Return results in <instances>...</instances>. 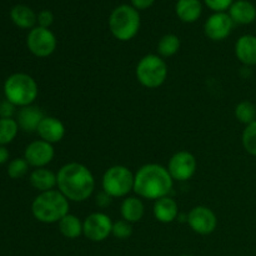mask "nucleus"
I'll return each instance as SVG.
<instances>
[{"instance_id":"nucleus-23","label":"nucleus","mask_w":256,"mask_h":256,"mask_svg":"<svg viewBox=\"0 0 256 256\" xmlns=\"http://www.w3.org/2000/svg\"><path fill=\"white\" fill-rule=\"evenodd\" d=\"M59 232L66 239L74 240L82 235V222L74 214H66L59 222Z\"/></svg>"},{"instance_id":"nucleus-22","label":"nucleus","mask_w":256,"mask_h":256,"mask_svg":"<svg viewBox=\"0 0 256 256\" xmlns=\"http://www.w3.org/2000/svg\"><path fill=\"white\" fill-rule=\"evenodd\" d=\"M10 18L12 22L22 29H32L38 22V15L26 5H15L10 12Z\"/></svg>"},{"instance_id":"nucleus-4","label":"nucleus","mask_w":256,"mask_h":256,"mask_svg":"<svg viewBox=\"0 0 256 256\" xmlns=\"http://www.w3.org/2000/svg\"><path fill=\"white\" fill-rule=\"evenodd\" d=\"M140 14L134 6L128 4L119 5L109 16V30L119 42H129L139 32Z\"/></svg>"},{"instance_id":"nucleus-13","label":"nucleus","mask_w":256,"mask_h":256,"mask_svg":"<svg viewBox=\"0 0 256 256\" xmlns=\"http://www.w3.org/2000/svg\"><path fill=\"white\" fill-rule=\"evenodd\" d=\"M55 156V150L52 144L44 140H35L30 142L24 152V159L28 164L34 168H44L52 162Z\"/></svg>"},{"instance_id":"nucleus-7","label":"nucleus","mask_w":256,"mask_h":256,"mask_svg":"<svg viewBox=\"0 0 256 256\" xmlns=\"http://www.w3.org/2000/svg\"><path fill=\"white\" fill-rule=\"evenodd\" d=\"M135 174L124 165H114L102 175V192L112 198H125L134 190Z\"/></svg>"},{"instance_id":"nucleus-11","label":"nucleus","mask_w":256,"mask_h":256,"mask_svg":"<svg viewBox=\"0 0 256 256\" xmlns=\"http://www.w3.org/2000/svg\"><path fill=\"white\" fill-rule=\"evenodd\" d=\"M186 219L192 232L199 235H210L218 226V218L215 212L204 205L192 208Z\"/></svg>"},{"instance_id":"nucleus-3","label":"nucleus","mask_w":256,"mask_h":256,"mask_svg":"<svg viewBox=\"0 0 256 256\" xmlns=\"http://www.w3.org/2000/svg\"><path fill=\"white\" fill-rule=\"evenodd\" d=\"M32 212L42 224H55L69 214V200L59 190L40 192L32 202Z\"/></svg>"},{"instance_id":"nucleus-35","label":"nucleus","mask_w":256,"mask_h":256,"mask_svg":"<svg viewBox=\"0 0 256 256\" xmlns=\"http://www.w3.org/2000/svg\"><path fill=\"white\" fill-rule=\"evenodd\" d=\"M9 159V152L4 145H0V165L4 164Z\"/></svg>"},{"instance_id":"nucleus-32","label":"nucleus","mask_w":256,"mask_h":256,"mask_svg":"<svg viewBox=\"0 0 256 256\" xmlns=\"http://www.w3.org/2000/svg\"><path fill=\"white\" fill-rule=\"evenodd\" d=\"M15 112V105L10 102H0V119H12V114Z\"/></svg>"},{"instance_id":"nucleus-25","label":"nucleus","mask_w":256,"mask_h":256,"mask_svg":"<svg viewBox=\"0 0 256 256\" xmlns=\"http://www.w3.org/2000/svg\"><path fill=\"white\" fill-rule=\"evenodd\" d=\"M234 114L238 122L246 126V125L252 124L256 120V105L252 104V102H248V100L240 102L235 106Z\"/></svg>"},{"instance_id":"nucleus-30","label":"nucleus","mask_w":256,"mask_h":256,"mask_svg":"<svg viewBox=\"0 0 256 256\" xmlns=\"http://www.w3.org/2000/svg\"><path fill=\"white\" fill-rule=\"evenodd\" d=\"M205 5L215 12H225V10L230 9L234 0H204Z\"/></svg>"},{"instance_id":"nucleus-16","label":"nucleus","mask_w":256,"mask_h":256,"mask_svg":"<svg viewBox=\"0 0 256 256\" xmlns=\"http://www.w3.org/2000/svg\"><path fill=\"white\" fill-rule=\"evenodd\" d=\"M234 24L249 25L256 19V6L249 0H236L229 9Z\"/></svg>"},{"instance_id":"nucleus-19","label":"nucleus","mask_w":256,"mask_h":256,"mask_svg":"<svg viewBox=\"0 0 256 256\" xmlns=\"http://www.w3.org/2000/svg\"><path fill=\"white\" fill-rule=\"evenodd\" d=\"M175 12L182 22H195L202 12V4L200 0H178Z\"/></svg>"},{"instance_id":"nucleus-34","label":"nucleus","mask_w":256,"mask_h":256,"mask_svg":"<svg viewBox=\"0 0 256 256\" xmlns=\"http://www.w3.org/2000/svg\"><path fill=\"white\" fill-rule=\"evenodd\" d=\"M154 2L155 0H132V6H134L139 12V10L149 9Z\"/></svg>"},{"instance_id":"nucleus-6","label":"nucleus","mask_w":256,"mask_h":256,"mask_svg":"<svg viewBox=\"0 0 256 256\" xmlns=\"http://www.w3.org/2000/svg\"><path fill=\"white\" fill-rule=\"evenodd\" d=\"M136 79L148 89L162 86L168 78V65L162 56L148 54L139 60L135 69Z\"/></svg>"},{"instance_id":"nucleus-8","label":"nucleus","mask_w":256,"mask_h":256,"mask_svg":"<svg viewBox=\"0 0 256 256\" xmlns=\"http://www.w3.org/2000/svg\"><path fill=\"white\" fill-rule=\"evenodd\" d=\"M28 49L38 58H48L56 49V36L46 28L35 26L29 32L26 38Z\"/></svg>"},{"instance_id":"nucleus-15","label":"nucleus","mask_w":256,"mask_h":256,"mask_svg":"<svg viewBox=\"0 0 256 256\" xmlns=\"http://www.w3.org/2000/svg\"><path fill=\"white\" fill-rule=\"evenodd\" d=\"M235 55L236 59L245 66L256 65V36L245 34L235 42Z\"/></svg>"},{"instance_id":"nucleus-18","label":"nucleus","mask_w":256,"mask_h":256,"mask_svg":"<svg viewBox=\"0 0 256 256\" xmlns=\"http://www.w3.org/2000/svg\"><path fill=\"white\" fill-rule=\"evenodd\" d=\"M152 212H154L155 219L159 222L170 224L179 215V206L174 199H172L170 196H164L162 199L155 200Z\"/></svg>"},{"instance_id":"nucleus-28","label":"nucleus","mask_w":256,"mask_h":256,"mask_svg":"<svg viewBox=\"0 0 256 256\" xmlns=\"http://www.w3.org/2000/svg\"><path fill=\"white\" fill-rule=\"evenodd\" d=\"M29 170V164L22 158H16L12 162H10L9 166H8V174L12 179H20L24 176Z\"/></svg>"},{"instance_id":"nucleus-2","label":"nucleus","mask_w":256,"mask_h":256,"mask_svg":"<svg viewBox=\"0 0 256 256\" xmlns=\"http://www.w3.org/2000/svg\"><path fill=\"white\" fill-rule=\"evenodd\" d=\"M174 179L168 168L159 164H145L135 174L134 192L142 199L158 200L172 192Z\"/></svg>"},{"instance_id":"nucleus-14","label":"nucleus","mask_w":256,"mask_h":256,"mask_svg":"<svg viewBox=\"0 0 256 256\" xmlns=\"http://www.w3.org/2000/svg\"><path fill=\"white\" fill-rule=\"evenodd\" d=\"M36 132L44 142L55 144L62 142L65 135V125L62 120L54 116H45L40 122Z\"/></svg>"},{"instance_id":"nucleus-27","label":"nucleus","mask_w":256,"mask_h":256,"mask_svg":"<svg viewBox=\"0 0 256 256\" xmlns=\"http://www.w3.org/2000/svg\"><path fill=\"white\" fill-rule=\"evenodd\" d=\"M242 142L248 154L256 156V120L245 126L242 135Z\"/></svg>"},{"instance_id":"nucleus-10","label":"nucleus","mask_w":256,"mask_h":256,"mask_svg":"<svg viewBox=\"0 0 256 256\" xmlns=\"http://www.w3.org/2000/svg\"><path fill=\"white\" fill-rule=\"evenodd\" d=\"M198 162L196 158L189 152H178L170 158L169 164H168V170L170 175L176 182H186L194 176L196 172Z\"/></svg>"},{"instance_id":"nucleus-24","label":"nucleus","mask_w":256,"mask_h":256,"mask_svg":"<svg viewBox=\"0 0 256 256\" xmlns=\"http://www.w3.org/2000/svg\"><path fill=\"white\" fill-rule=\"evenodd\" d=\"M180 38L175 34H166L158 42V52L162 58L174 56L180 50Z\"/></svg>"},{"instance_id":"nucleus-5","label":"nucleus","mask_w":256,"mask_h":256,"mask_svg":"<svg viewBox=\"0 0 256 256\" xmlns=\"http://www.w3.org/2000/svg\"><path fill=\"white\" fill-rule=\"evenodd\" d=\"M38 84L30 75L16 72L10 75L4 84V94L8 102L15 106L32 105L38 98Z\"/></svg>"},{"instance_id":"nucleus-12","label":"nucleus","mask_w":256,"mask_h":256,"mask_svg":"<svg viewBox=\"0 0 256 256\" xmlns=\"http://www.w3.org/2000/svg\"><path fill=\"white\" fill-rule=\"evenodd\" d=\"M234 22L229 12H214L204 24V32L212 42H222L226 39L232 32Z\"/></svg>"},{"instance_id":"nucleus-31","label":"nucleus","mask_w":256,"mask_h":256,"mask_svg":"<svg viewBox=\"0 0 256 256\" xmlns=\"http://www.w3.org/2000/svg\"><path fill=\"white\" fill-rule=\"evenodd\" d=\"M54 22V15L50 10H42L38 14V26L40 28H46L49 29Z\"/></svg>"},{"instance_id":"nucleus-29","label":"nucleus","mask_w":256,"mask_h":256,"mask_svg":"<svg viewBox=\"0 0 256 256\" xmlns=\"http://www.w3.org/2000/svg\"><path fill=\"white\" fill-rule=\"evenodd\" d=\"M132 225L130 222H128L126 220H118L112 224V235H114L116 239L125 240L128 238L132 236Z\"/></svg>"},{"instance_id":"nucleus-26","label":"nucleus","mask_w":256,"mask_h":256,"mask_svg":"<svg viewBox=\"0 0 256 256\" xmlns=\"http://www.w3.org/2000/svg\"><path fill=\"white\" fill-rule=\"evenodd\" d=\"M19 130V125L14 119H0V145L12 142Z\"/></svg>"},{"instance_id":"nucleus-21","label":"nucleus","mask_w":256,"mask_h":256,"mask_svg":"<svg viewBox=\"0 0 256 256\" xmlns=\"http://www.w3.org/2000/svg\"><path fill=\"white\" fill-rule=\"evenodd\" d=\"M30 184L40 192L54 190L58 186L56 174L45 168H38L30 174Z\"/></svg>"},{"instance_id":"nucleus-9","label":"nucleus","mask_w":256,"mask_h":256,"mask_svg":"<svg viewBox=\"0 0 256 256\" xmlns=\"http://www.w3.org/2000/svg\"><path fill=\"white\" fill-rule=\"evenodd\" d=\"M112 220L105 212H92L82 222V235L90 242H104L112 235Z\"/></svg>"},{"instance_id":"nucleus-20","label":"nucleus","mask_w":256,"mask_h":256,"mask_svg":"<svg viewBox=\"0 0 256 256\" xmlns=\"http://www.w3.org/2000/svg\"><path fill=\"white\" fill-rule=\"evenodd\" d=\"M145 206L142 199L136 196H126L122 202L120 206V214L124 220L130 224L140 222L144 216Z\"/></svg>"},{"instance_id":"nucleus-33","label":"nucleus","mask_w":256,"mask_h":256,"mask_svg":"<svg viewBox=\"0 0 256 256\" xmlns=\"http://www.w3.org/2000/svg\"><path fill=\"white\" fill-rule=\"evenodd\" d=\"M112 198L110 196V195H108L105 192H102L100 194L96 195V200H95V202H96L98 206L106 208L108 205L112 204Z\"/></svg>"},{"instance_id":"nucleus-1","label":"nucleus","mask_w":256,"mask_h":256,"mask_svg":"<svg viewBox=\"0 0 256 256\" xmlns=\"http://www.w3.org/2000/svg\"><path fill=\"white\" fill-rule=\"evenodd\" d=\"M58 190L69 202H82L89 199L95 189V179L88 166L80 162H68L56 174Z\"/></svg>"},{"instance_id":"nucleus-36","label":"nucleus","mask_w":256,"mask_h":256,"mask_svg":"<svg viewBox=\"0 0 256 256\" xmlns=\"http://www.w3.org/2000/svg\"><path fill=\"white\" fill-rule=\"evenodd\" d=\"M180 256H192V255H180Z\"/></svg>"},{"instance_id":"nucleus-17","label":"nucleus","mask_w":256,"mask_h":256,"mask_svg":"<svg viewBox=\"0 0 256 256\" xmlns=\"http://www.w3.org/2000/svg\"><path fill=\"white\" fill-rule=\"evenodd\" d=\"M44 112L40 110V108L34 106V105H28L20 109L18 112V125L20 129L26 132H36L40 122L44 119Z\"/></svg>"}]
</instances>
